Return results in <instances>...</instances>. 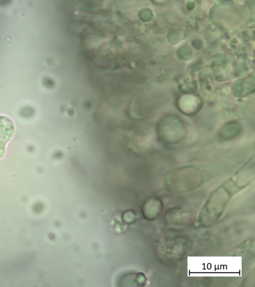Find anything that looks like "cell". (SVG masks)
I'll return each mask as SVG.
<instances>
[{
    "label": "cell",
    "mask_w": 255,
    "mask_h": 287,
    "mask_svg": "<svg viewBox=\"0 0 255 287\" xmlns=\"http://www.w3.org/2000/svg\"><path fill=\"white\" fill-rule=\"evenodd\" d=\"M14 133L12 121L8 117L0 116V158L4 155L7 143Z\"/></svg>",
    "instance_id": "cell-1"
}]
</instances>
